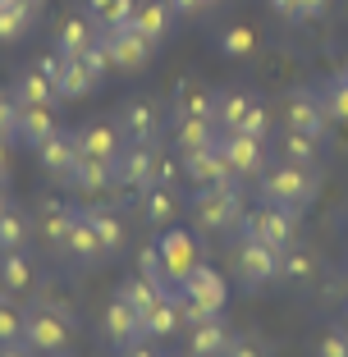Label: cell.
I'll return each mask as SVG.
<instances>
[{
	"label": "cell",
	"instance_id": "1",
	"mask_svg": "<svg viewBox=\"0 0 348 357\" xmlns=\"http://www.w3.org/2000/svg\"><path fill=\"white\" fill-rule=\"evenodd\" d=\"M192 229L197 234H229L243 225V192L239 178H225V183H211V188H197V197L188 202Z\"/></svg>",
	"mask_w": 348,
	"mask_h": 357
},
{
	"label": "cell",
	"instance_id": "2",
	"mask_svg": "<svg viewBox=\"0 0 348 357\" xmlns=\"http://www.w3.org/2000/svg\"><path fill=\"white\" fill-rule=\"evenodd\" d=\"M262 183V202H280V206L307 211L317 202V169L312 165H294V160H271L257 174Z\"/></svg>",
	"mask_w": 348,
	"mask_h": 357
},
{
	"label": "cell",
	"instance_id": "3",
	"mask_svg": "<svg viewBox=\"0 0 348 357\" xmlns=\"http://www.w3.org/2000/svg\"><path fill=\"white\" fill-rule=\"evenodd\" d=\"M23 344H28L37 357L69 353V344H74V321L64 316V307L37 303V307H28V316H23Z\"/></svg>",
	"mask_w": 348,
	"mask_h": 357
},
{
	"label": "cell",
	"instance_id": "4",
	"mask_svg": "<svg viewBox=\"0 0 348 357\" xmlns=\"http://www.w3.org/2000/svg\"><path fill=\"white\" fill-rule=\"evenodd\" d=\"M239 234L262 238L266 248L285 252V248H294V243H298V211L294 206H280V202H262L257 211H248V215H243Z\"/></svg>",
	"mask_w": 348,
	"mask_h": 357
},
{
	"label": "cell",
	"instance_id": "5",
	"mask_svg": "<svg viewBox=\"0 0 348 357\" xmlns=\"http://www.w3.org/2000/svg\"><path fill=\"white\" fill-rule=\"evenodd\" d=\"M234 280H239L243 289H266V284H275L280 280V252L266 248L262 238L239 234V238H234Z\"/></svg>",
	"mask_w": 348,
	"mask_h": 357
},
{
	"label": "cell",
	"instance_id": "6",
	"mask_svg": "<svg viewBox=\"0 0 348 357\" xmlns=\"http://www.w3.org/2000/svg\"><path fill=\"white\" fill-rule=\"evenodd\" d=\"M115 124L124 133V142H160V128H165V101L156 96H124L115 110Z\"/></svg>",
	"mask_w": 348,
	"mask_h": 357
},
{
	"label": "cell",
	"instance_id": "7",
	"mask_svg": "<svg viewBox=\"0 0 348 357\" xmlns=\"http://www.w3.org/2000/svg\"><path fill=\"white\" fill-rule=\"evenodd\" d=\"M220 156L229 160L234 178H257L271 165V137L243 133V128H220Z\"/></svg>",
	"mask_w": 348,
	"mask_h": 357
},
{
	"label": "cell",
	"instance_id": "8",
	"mask_svg": "<svg viewBox=\"0 0 348 357\" xmlns=\"http://www.w3.org/2000/svg\"><path fill=\"white\" fill-rule=\"evenodd\" d=\"M280 124L298 128V133H312V137H326L330 115H326V105H321L317 87H289L285 101H280Z\"/></svg>",
	"mask_w": 348,
	"mask_h": 357
},
{
	"label": "cell",
	"instance_id": "9",
	"mask_svg": "<svg viewBox=\"0 0 348 357\" xmlns=\"http://www.w3.org/2000/svg\"><path fill=\"white\" fill-rule=\"evenodd\" d=\"M156 248H160V266H165V280L174 284V289L188 280L192 266H202V238H197L192 229H179V225H169V229H160Z\"/></svg>",
	"mask_w": 348,
	"mask_h": 357
},
{
	"label": "cell",
	"instance_id": "10",
	"mask_svg": "<svg viewBox=\"0 0 348 357\" xmlns=\"http://www.w3.org/2000/svg\"><path fill=\"white\" fill-rule=\"evenodd\" d=\"M110 46V55H115V69L119 74H142L151 60H156V42L151 37H142V32L133 28V23H119V28H106L101 32Z\"/></svg>",
	"mask_w": 348,
	"mask_h": 357
},
{
	"label": "cell",
	"instance_id": "11",
	"mask_svg": "<svg viewBox=\"0 0 348 357\" xmlns=\"http://www.w3.org/2000/svg\"><path fill=\"white\" fill-rule=\"evenodd\" d=\"M160 142H124V151L115 156V188L147 192L151 188V165H156Z\"/></svg>",
	"mask_w": 348,
	"mask_h": 357
},
{
	"label": "cell",
	"instance_id": "12",
	"mask_svg": "<svg viewBox=\"0 0 348 357\" xmlns=\"http://www.w3.org/2000/svg\"><path fill=\"white\" fill-rule=\"evenodd\" d=\"M179 298L183 303H197V307H206L211 316H220L225 312V303H229V284H225V275L215 271V266H192L188 271V280L179 284Z\"/></svg>",
	"mask_w": 348,
	"mask_h": 357
},
{
	"label": "cell",
	"instance_id": "13",
	"mask_svg": "<svg viewBox=\"0 0 348 357\" xmlns=\"http://www.w3.org/2000/svg\"><path fill=\"white\" fill-rule=\"evenodd\" d=\"M32 151H37V165H42L46 178L69 183V174H74V165H78V142H74V133H69V128H55L42 147H32Z\"/></svg>",
	"mask_w": 348,
	"mask_h": 357
},
{
	"label": "cell",
	"instance_id": "14",
	"mask_svg": "<svg viewBox=\"0 0 348 357\" xmlns=\"http://www.w3.org/2000/svg\"><path fill=\"white\" fill-rule=\"evenodd\" d=\"M74 142H78V156H92V160H115L124 151V133H119L115 119H87L83 128H74Z\"/></svg>",
	"mask_w": 348,
	"mask_h": 357
},
{
	"label": "cell",
	"instance_id": "15",
	"mask_svg": "<svg viewBox=\"0 0 348 357\" xmlns=\"http://www.w3.org/2000/svg\"><path fill=\"white\" fill-rule=\"evenodd\" d=\"M183 178H188L192 188H211V183H225V178H234L229 160L220 156V142L215 147H197V151H183Z\"/></svg>",
	"mask_w": 348,
	"mask_h": 357
},
{
	"label": "cell",
	"instance_id": "16",
	"mask_svg": "<svg viewBox=\"0 0 348 357\" xmlns=\"http://www.w3.org/2000/svg\"><path fill=\"white\" fill-rule=\"evenodd\" d=\"M64 188L74 192V197H101V192L115 188V160H92V156H78L74 174Z\"/></svg>",
	"mask_w": 348,
	"mask_h": 357
},
{
	"label": "cell",
	"instance_id": "17",
	"mask_svg": "<svg viewBox=\"0 0 348 357\" xmlns=\"http://www.w3.org/2000/svg\"><path fill=\"white\" fill-rule=\"evenodd\" d=\"M10 92H14V101H19V105H60L55 78L46 74V69H37V60H32V64H23L19 74H14Z\"/></svg>",
	"mask_w": 348,
	"mask_h": 357
},
{
	"label": "cell",
	"instance_id": "18",
	"mask_svg": "<svg viewBox=\"0 0 348 357\" xmlns=\"http://www.w3.org/2000/svg\"><path fill=\"white\" fill-rule=\"evenodd\" d=\"M179 211H183V197L179 188H147L142 197H137V215H142V225L147 229H169V225L179 220Z\"/></svg>",
	"mask_w": 348,
	"mask_h": 357
},
{
	"label": "cell",
	"instance_id": "19",
	"mask_svg": "<svg viewBox=\"0 0 348 357\" xmlns=\"http://www.w3.org/2000/svg\"><path fill=\"white\" fill-rule=\"evenodd\" d=\"M78 220V206H69V202H42L37 206V225L32 229L46 238V248H55V252H64V238H69V229H74Z\"/></svg>",
	"mask_w": 348,
	"mask_h": 357
},
{
	"label": "cell",
	"instance_id": "20",
	"mask_svg": "<svg viewBox=\"0 0 348 357\" xmlns=\"http://www.w3.org/2000/svg\"><path fill=\"white\" fill-rule=\"evenodd\" d=\"M87 225L96 229V238H101V248H106V257H119L128 248V225L124 215H119L115 206H101V202H92V206H83Z\"/></svg>",
	"mask_w": 348,
	"mask_h": 357
},
{
	"label": "cell",
	"instance_id": "21",
	"mask_svg": "<svg viewBox=\"0 0 348 357\" xmlns=\"http://www.w3.org/2000/svg\"><path fill=\"white\" fill-rule=\"evenodd\" d=\"M64 257L74 266H83V271H96V266L106 261V248H101V238H96V229L87 225V215L78 211L74 229H69V238H64Z\"/></svg>",
	"mask_w": 348,
	"mask_h": 357
},
{
	"label": "cell",
	"instance_id": "22",
	"mask_svg": "<svg viewBox=\"0 0 348 357\" xmlns=\"http://www.w3.org/2000/svg\"><path fill=\"white\" fill-rule=\"evenodd\" d=\"M229 344H234V330L225 326V316L188 326V357H225Z\"/></svg>",
	"mask_w": 348,
	"mask_h": 357
},
{
	"label": "cell",
	"instance_id": "23",
	"mask_svg": "<svg viewBox=\"0 0 348 357\" xmlns=\"http://www.w3.org/2000/svg\"><path fill=\"white\" fill-rule=\"evenodd\" d=\"M133 23L142 37H151V42H165L169 32H174V23H179V14H174V5L169 0H137V10H133Z\"/></svg>",
	"mask_w": 348,
	"mask_h": 357
},
{
	"label": "cell",
	"instance_id": "24",
	"mask_svg": "<svg viewBox=\"0 0 348 357\" xmlns=\"http://www.w3.org/2000/svg\"><path fill=\"white\" fill-rule=\"evenodd\" d=\"M101 330H106L110 344H137V339H147L142 335V312H133L128 303H119V298H110V307L101 312Z\"/></svg>",
	"mask_w": 348,
	"mask_h": 357
},
{
	"label": "cell",
	"instance_id": "25",
	"mask_svg": "<svg viewBox=\"0 0 348 357\" xmlns=\"http://www.w3.org/2000/svg\"><path fill=\"white\" fill-rule=\"evenodd\" d=\"M96 37H101V28H96L87 14H64V19L55 23V51L60 55H83Z\"/></svg>",
	"mask_w": 348,
	"mask_h": 357
},
{
	"label": "cell",
	"instance_id": "26",
	"mask_svg": "<svg viewBox=\"0 0 348 357\" xmlns=\"http://www.w3.org/2000/svg\"><path fill=\"white\" fill-rule=\"evenodd\" d=\"M55 128H60V119H55V105H19V124H14V137H19V142H28V147H42Z\"/></svg>",
	"mask_w": 348,
	"mask_h": 357
},
{
	"label": "cell",
	"instance_id": "27",
	"mask_svg": "<svg viewBox=\"0 0 348 357\" xmlns=\"http://www.w3.org/2000/svg\"><path fill=\"white\" fill-rule=\"evenodd\" d=\"M169 110H174V119H215V87H202V83L174 87Z\"/></svg>",
	"mask_w": 348,
	"mask_h": 357
},
{
	"label": "cell",
	"instance_id": "28",
	"mask_svg": "<svg viewBox=\"0 0 348 357\" xmlns=\"http://www.w3.org/2000/svg\"><path fill=\"white\" fill-rule=\"evenodd\" d=\"M32 284H37V261L23 252H0V294H28Z\"/></svg>",
	"mask_w": 348,
	"mask_h": 357
},
{
	"label": "cell",
	"instance_id": "29",
	"mask_svg": "<svg viewBox=\"0 0 348 357\" xmlns=\"http://www.w3.org/2000/svg\"><path fill=\"white\" fill-rule=\"evenodd\" d=\"M55 92H60V101H83V96L96 92V74L78 55H64L60 74H55Z\"/></svg>",
	"mask_w": 348,
	"mask_h": 357
},
{
	"label": "cell",
	"instance_id": "30",
	"mask_svg": "<svg viewBox=\"0 0 348 357\" xmlns=\"http://www.w3.org/2000/svg\"><path fill=\"white\" fill-rule=\"evenodd\" d=\"M37 14H42V5H32V0H5L0 5V42H23L37 28Z\"/></svg>",
	"mask_w": 348,
	"mask_h": 357
},
{
	"label": "cell",
	"instance_id": "31",
	"mask_svg": "<svg viewBox=\"0 0 348 357\" xmlns=\"http://www.w3.org/2000/svg\"><path fill=\"white\" fill-rule=\"evenodd\" d=\"M321 151H326V137L298 133V128H285L280 133V160H294V165H321Z\"/></svg>",
	"mask_w": 348,
	"mask_h": 357
},
{
	"label": "cell",
	"instance_id": "32",
	"mask_svg": "<svg viewBox=\"0 0 348 357\" xmlns=\"http://www.w3.org/2000/svg\"><path fill=\"white\" fill-rule=\"evenodd\" d=\"M165 294H169V289L151 284L147 275H137V271H133V275H124V280H119V289H115V298H119V303H128L133 312H142V316H147V312H151V307H156Z\"/></svg>",
	"mask_w": 348,
	"mask_h": 357
},
{
	"label": "cell",
	"instance_id": "33",
	"mask_svg": "<svg viewBox=\"0 0 348 357\" xmlns=\"http://www.w3.org/2000/svg\"><path fill=\"white\" fill-rule=\"evenodd\" d=\"M220 142V124L215 119H174V151H197Z\"/></svg>",
	"mask_w": 348,
	"mask_h": 357
},
{
	"label": "cell",
	"instance_id": "34",
	"mask_svg": "<svg viewBox=\"0 0 348 357\" xmlns=\"http://www.w3.org/2000/svg\"><path fill=\"white\" fill-rule=\"evenodd\" d=\"M183 326V312H179V294H165L147 316H142V335L147 339H169L174 330Z\"/></svg>",
	"mask_w": 348,
	"mask_h": 357
},
{
	"label": "cell",
	"instance_id": "35",
	"mask_svg": "<svg viewBox=\"0 0 348 357\" xmlns=\"http://www.w3.org/2000/svg\"><path fill=\"white\" fill-rule=\"evenodd\" d=\"M32 220L28 215H23L19 206H5L0 211V252H23V248H28L32 243Z\"/></svg>",
	"mask_w": 348,
	"mask_h": 357
},
{
	"label": "cell",
	"instance_id": "36",
	"mask_svg": "<svg viewBox=\"0 0 348 357\" xmlns=\"http://www.w3.org/2000/svg\"><path fill=\"white\" fill-rule=\"evenodd\" d=\"M215 46H220V55H229V60H252L257 55V32L248 28V23H225V28L215 32Z\"/></svg>",
	"mask_w": 348,
	"mask_h": 357
},
{
	"label": "cell",
	"instance_id": "37",
	"mask_svg": "<svg viewBox=\"0 0 348 357\" xmlns=\"http://www.w3.org/2000/svg\"><path fill=\"white\" fill-rule=\"evenodd\" d=\"M137 10V0H83V14L96 23V28H119V23H128Z\"/></svg>",
	"mask_w": 348,
	"mask_h": 357
},
{
	"label": "cell",
	"instance_id": "38",
	"mask_svg": "<svg viewBox=\"0 0 348 357\" xmlns=\"http://www.w3.org/2000/svg\"><path fill=\"white\" fill-rule=\"evenodd\" d=\"M252 101H257V96L243 92V87H225V92H215V124H220V128H239Z\"/></svg>",
	"mask_w": 348,
	"mask_h": 357
},
{
	"label": "cell",
	"instance_id": "39",
	"mask_svg": "<svg viewBox=\"0 0 348 357\" xmlns=\"http://www.w3.org/2000/svg\"><path fill=\"white\" fill-rule=\"evenodd\" d=\"M280 280L285 284H307V280H317V257L303 252V248H285L280 252Z\"/></svg>",
	"mask_w": 348,
	"mask_h": 357
},
{
	"label": "cell",
	"instance_id": "40",
	"mask_svg": "<svg viewBox=\"0 0 348 357\" xmlns=\"http://www.w3.org/2000/svg\"><path fill=\"white\" fill-rule=\"evenodd\" d=\"M321 92V105H326L330 124H348V74H335L317 87Z\"/></svg>",
	"mask_w": 348,
	"mask_h": 357
},
{
	"label": "cell",
	"instance_id": "41",
	"mask_svg": "<svg viewBox=\"0 0 348 357\" xmlns=\"http://www.w3.org/2000/svg\"><path fill=\"white\" fill-rule=\"evenodd\" d=\"M23 316H28V307L10 303V294H0V344H19L23 339Z\"/></svg>",
	"mask_w": 348,
	"mask_h": 357
},
{
	"label": "cell",
	"instance_id": "42",
	"mask_svg": "<svg viewBox=\"0 0 348 357\" xmlns=\"http://www.w3.org/2000/svg\"><path fill=\"white\" fill-rule=\"evenodd\" d=\"M78 60H83L87 69H92V74H96V83H101V78H110V74H115V55H110L106 37H96V42L87 46L83 55H78Z\"/></svg>",
	"mask_w": 348,
	"mask_h": 357
},
{
	"label": "cell",
	"instance_id": "43",
	"mask_svg": "<svg viewBox=\"0 0 348 357\" xmlns=\"http://www.w3.org/2000/svg\"><path fill=\"white\" fill-rule=\"evenodd\" d=\"M137 275H147L151 284L169 289V280H165V266H160V248H156V243H142V248H137Z\"/></svg>",
	"mask_w": 348,
	"mask_h": 357
},
{
	"label": "cell",
	"instance_id": "44",
	"mask_svg": "<svg viewBox=\"0 0 348 357\" xmlns=\"http://www.w3.org/2000/svg\"><path fill=\"white\" fill-rule=\"evenodd\" d=\"M243 133H257V137H271V105H266V101H252V105H248V115H243Z\"/></svg>",
	"mask_w": 348,
	"mask_h": 357
},
{
	"label": "cell",
	"instance_id": "45",
	"mask_svg": "<svg viewBox=\"0 0 348 357\" xmlns=\"http://www.w3.org/2000/svg\"><path fill=\"white\" fill-rule=\"evenodd\" d=\"M14 124H19V101L0 87V137H14Z\"/></svg>",
	"mask_w": 348,
	"mask_h": 357
},
{
	"label": "cell",
	"instance_id": "46",
	"mask_svg": "<svg viewBox=\"0 0 348 357\" xmlns=\"http://www.w3.org/2000/svg\"><path fill=\"white\" fill-rule=\"evenodd\" d=\"M317 357H348V330H330L317 344Z\"/></svg>",
	"mask_w": 348,
	"mask_h": 357
},
{
	"label": "cell",
	"instance_id": "47",
	"mask_svg": "<svg viewBox=\"0 0 348 357\" xmlns=\"http://www.w3.org/2000/svg\"><path fill=\"white\" fill-rule=\"evenodd\" d=\"M225 357H266V348H262V339L257 335H234V344H229V353Z\"/></svg>",
	"mask_w": 348,
	"mask_h": 357
},
{
	"label": "cell",
	"instance_id": "48",
	"mask_svg": "<svg viewBox=\"0 0 348 357\" xmlns=\"http://www.w3.org/2000/svg\"><path fill=\"white\" fill-rule=\"evenodd\" d=\"M169 5H174V14H179V19H192V14H211L215 10L211 0H169Z\"/></svg>",
	"mask_w": 348,
	"mask_h": 357
},
{
	"label": "cell",
	"instance_id": "49",
	"mask_svg": "<svg viewBox=\"0 0 348 357\" xmlns=\"http://www.w3.org/2000/svg\"><path fill=\"white\" fill-rule=\"evenodd\" d=\"M326 10H330V0H298V23H307V19H321Z\"/></svg>",
	"mask_w": 348,
	"mask_h": 357
},
{
	"label": "cell",
	"instance_id": "50",
	"mask_svg": "<svg viewBox=\"0 0 348 357\" xmlns=\"http://www.w3.org/2000/svg\"><path fill=\"white\" fill-rule=\"evenodd\" d=\"M280 19H289V23H298V0H266Z\"/></svg>",
	"mask_w": 348,
	"mask_h": 357
},
{
	"label": "cell",
	"instance_id": "51",
	"mask_svg": "<svg viewBox=\"0 0 348 357\" xmlns=\"http://www.w3.org/2000/svg\"><path fill=\"white\" fill-rule=\"evenodd\" d=\"M119 357H165V353H156L147 339H137V344H124V353H119Z\"/></svg>",
	"mask_w": 348,
	"mask_h": 357
},
{
	"label": "cell",
	"instance_id": "52",
	"mask_svg": "<svg viewBox=\"0 0 348 357\" xmlns=\"http://www.w3.org/2000/svg\"><path fill=\"white\" fill-rule=\"evenodd\" d=\"M0 357H37V353L19 339V344H0Z\"/></svg>",
	"mask_w": 348,
	"mask_h": 357
},
{
	"label": "cell",
	"instance_id": "53",
	"mask_svg": "<svg viewBox=\"0 0 348 357\" xmlns=\"http://www.w3.org/2000/svg\"><path fill=\"white\" fill-rule=\"evenodd\" d=\"M0 178H10V137H0Z\"/></svg>",
	"mask_w": 348,
	"mask_h": 357
},
{
	"label": "cell",
	"instance_id": "54",
	"mask_svg": "<svg viewBox=\"0 0 348 357\" xmlns=\"http://www.w3.org/2000/svg\"><path fill=\"white\" fill-rule=\"evenodd\" d=\"M5 183H10V178H0V211L10 206V197H5Z\"/></svg>",
	"mask_w": 348,
	"mask_h": 357
},
{
	"label": "cell",
	"instance_id": "55",
	"mask_svg": "<svg viewBox=\"0 0 348 357\" xmlns=\"http://www.w3.org/2000/svg\"><path fill=\"white\" fill-rule=\"evenodd\" d=\"M344 294H348V275H344Z\"/></svg>",
	"mask_w": 348,
	"mask_h": 357
},
{
	"label": "cell",
	"instance_id": "56",
	"mask_svg": "<svg viewBox=\"0 0 348 357\" xmlns=\"http://www.w3.org/2000/svg\"><path fill=\"white\" fill-rule=\"evenodd\" d=\"M32 5H46V0H32Z\"/></svg>",
	"mask_w": 348,
	"mask_h": 357
},
{
	"label": "cell",
	"instance_id": "57",
	"mask_svg": "<svg viewBox=\"0 0 348 357\" xmlns=\"http://www.w3.org/2000/svg\"><path fill=\"white\" fill-rule=\"evenodd\" d=\"M55 357H69V353H55Z\"/></svg>",
	"mask_w": 348,
	"mask_h": 357
},
{
	"label": "cell",
	"instance_id": "58",
	"mask_svg": "<svg viewBox=\"0 0 348 357\" xmlns=\"http://www.w3.org/2000/svg\"><path fill=\"white\" fill-rule=\"evenodd\" d=\"M165 357H179V353H165Z\"/></svg>",
	"mask_w": 348,
	"mask_h": 357
},
{
	"label": "cell",
	"instance_id": "59",
	"mask_svg": "<svg viewBox=\"0 0 348 357\" xmlns=\"http://www.w3.org/2000/svg\"><path fill=\"white\" fill-rule=\"evenodd\" d=\"M0 5H5V0H0Z\"/></svg>",
	"mask_w": 348,
	"mask_h": 357
},
{
	"label": "cell",
	"instance_id": "60",
	"mask_svg": "<svg viewBox=\"0 0 348 357\" xmlns=\"http://www.w3.org/2000/svg\"><path fill=\"white\" fill-rule=\"evenodd\" d=\"M344 74H348V69H344Z\"/></svg>",
	"mask_w": 348,
	"mask_h": 357
},
{
	"label": "cell",
	"instance_id": "61",
	"mask_svg": "<svg viewBox=\"0 0 348 357\" xmlns=\"http://www.w3.org/2000/svg\"><path fill=\"white\" fill-rule=\"evenodd\" d=\"M344 330H348V326H344Z\"/></svg>",
	"mask_w": 348,
	"mask_h": 357
}]
</instances>
